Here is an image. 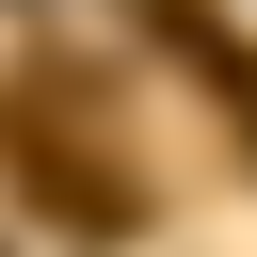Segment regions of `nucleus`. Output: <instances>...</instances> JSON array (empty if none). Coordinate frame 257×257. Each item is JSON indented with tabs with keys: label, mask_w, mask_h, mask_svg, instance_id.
<instances>
[{
	"label": "nucleus",
	"mask_w": 257,
	"mask_h": 257,
	"mask_svg": "<svg viewBox=\"0 0 257 257\" xmlns=\"http://www.w3.org/2000/svg\"><path fill=\"white\" fill-rule=\"evenodd\" d=\"M0 177L48 209V225H80V241H112L145 193H128V161H96L80 128H64V96H0Z\"/></svg>",
	"instance_id": "1"
},
{
	"label": "nucleus",
	"mask_w": 257,
	"mask_h": 257,
	"mask_svg": "<svg viewBox=\"0 0 257 257\" xmlns=\"http://www.w3.org/2000/svg\"><path fill=\"white\" fill-rule=\"evenodd\" d=\"M241 145H257V96H241Z\"/></svg>",
	"instance_id": "2"
}]
</instances>
